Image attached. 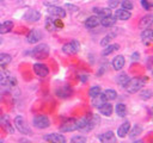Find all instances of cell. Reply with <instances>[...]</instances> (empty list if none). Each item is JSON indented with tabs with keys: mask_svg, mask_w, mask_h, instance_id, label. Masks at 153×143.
<instances>
[{
	"mask_svg": "<svg viewBox=\"0 0 153 143\" xmlns=\"http://www.w3.org/2000/svg\"><path fill=\"white\" fill-rule=\"evenodd\" d=\"M114 17H115L116 19H118V20H128V19L131 17V14H130L129 11L121 8V10H116V11H115V15H114Z\"/></svg>",
	"mask_w": 153,
	"mask_h": 143,
	"instance_id": "23",
	"label": "cell"
},
{
	"mask_svg": "<svg viewBox=\"0 0 153 143\" xmlns=\"http://www.w3.org/2000/svg\"><path fill=\"white\" fill-rule=\"evenodd\" d=\"M32 125L37 129H47L49 125H50V120L47 116L44 114H38V116H35L33 119H32Z\"/></svg>",
	"mask_w": 153,
	"mask_h": 143,
	"instance_id": "7",
	"label": "cell"
},
{
	"mask_svg": "<svg viewBox=\"0 0 153 143\" xmlns=\"http://www.w3.org/2000/svg\"><path fill=\"white\" fill-rule=\"evenodd\" d=\"M31 56L33 58H37V60H44L48 57L49 55V46L48 44H44V43H41L38 45H36L32 50H31Z\"/></svg>",
	"mask_w": 153,
	"mask_h": 143,
	"instance_id": "3",
	"label": "cell"
},
{
	"mask_svg": "<svg viewBox=\"0 0 153 143\" xmlns=\"http://www.w3.org/2000/svg\"><path fill=\"white\" fill-rule=\"evenodd\" d=\"M45 26H47V29H48L49 31H54V30H56V29H57V26H56V23H55L53 19H50V18H47V21H45Z\"/></svg>",
	"mask_w": 153,
	"mask_h": 143,
	"instance_id": "37",
	"label": "cell"
},
{
	"mask_svg": "<svg viewBox=\"0 0 153 143\" xmlns=\"http://www.w3.org/2000/svg\"><path fill=\"white\" fill-rule=\"evenodd\" d=\"M24 19L26 21H38L41 19V13L37 11V10H27L25 13H24Z\"/></svg>",
	"mask_w": 153,
	"mask_h": 143,
	"instance_id": "13",
	"label": "cell"
},
{
	"mask_svg": "<svg viewBox=\"0 0 153 143\" xmlns=\"http://www.w3.org/2000/svg\"><path fill=\"white\" fill-rule=\"evenodd\" d=\"M86 141H87L86 137L81 136V135H76L71 138V143H86Z\"/></svg>",
	"mask_w": 153,
	"mask_h": 143,
	"instance_id": "36",
	"label": "cell"
},
{
	"mask_svg": "<svg viewBox=\"0 0 153 143\" xmlns=\"http://www.w3.org/2000/svg\"><path fill=\"white\" fill-rule=\"evenodd\" d=\"M0 44H1V39H0Z\"/></svg>",
	"mask_w": 153,
	"mask_h": 143,
	"instance_id": "46",
	"label": "cell"
},
{
	"mask_svg": "<svg viewBox=\"0 0 153 143\" xmlns=\"http://www.w3.org/2000/svg\"><path fill=\"white\" fill-rule=\"evenodd\" d=\"M17 83V80L16 77L8 72V70H0V85L1 86H8V87H12V86H16Z\"/></svg>",
	"mask_w": 153,
	"mask_h": 143,
	"instance_id": "5",
	"label": "cell"
},
{
	"mask_svg": "<svg viewBox=\"0 0 153 143\" xmlns=\"http://www.w3.org/2000/svg\"><path fill=\"white\" fill-rule=\"evenodd\" d=\"M116 18L114 15H108V17H103V18H99V24L104 27H111L115 25L116 23Z\"/></svg>",
	"mask_w": 153,
	"mask_h": 143,
	"instance_id": "21",
	"label": "cell"
},
{
	"mask_svg": "<svg viewBox=\"0 0 153 143\" xmlns=\"http://www.w3.org/2000/svg\"><path fill=\"white\" fill-rule=\"evenodd\" d=\"M0 124H1V126H2V128H4L8 133H13V132H14V128L12 126V124H11V122H10L8 116L4 114V116L0 118Z\"/></svg>",
	"mask_w": 153,
	"mask_h": 143,
	"instance_id": "18",
	"label": "cell"
},
{
	"mask_svg": "<svg viewBox=\"0 0 153 143\" xmlns=\"http://www.w3.org/2000/svg\"><path fill=\"white\" fill-rule=\"evenodd\" d=\"M33 72L37 76L39 77H45L48 74H49V69L45 64L43 63H35L33 64Z\"/></svg>",
	"mask_w": 153,
	"mask_h": 143,
	"instance_id": "12",
	"label": "cell"
},
{
	"mask_svg": "<svg viewBox=\"0 0 153 143\" xmlns=\"http://www.w3.org/2000/svg\"><path fill=\"white\" fill-rule=\"evenodd\" d=\"M13 29V21L12 20H5L2 23H0V33L5 35L8 33L10 31H12Z\"/></svg>",
	"mask_w": 153,
	"mask_h": 143,
	"instance_id": "25",
	"label": "cell"
},
{
	"mask_svg": "<svg viewBox=\"0 0 153 143\" xmlns=\"http://www.w3.org/2000/svg\"><path fill=\"white\" fill-rule=\"evenodd\" d=\"M14 126H16V129H17L20 133H23V135H31V133H32V131H31L29 124L26 123V120H25L22 116H17V117L14 118Z\"/></svg>",
	"mask_w": 153,
	"mask_h": 143,
	"instance_id": "4",
	"label": "cell"
},
{
	"mask_svg": "<svg viewBox=\"0 0 153 143\" xmlns=\"http://www.w3.org/2000/svg\"><path fill=\"white\" fill-rule=\"evenodd\" d=\"M103 93H104V95H105V98H106L108 101H110V100H115V99L117 98V93H116L115 89L109 88V89H105Z\"/></svg>",
	"mask_w": 153,
	"mask_h": 143,
	"instance_id": "33",
	"label": "cell"
},
{
	"mask_svg": "<svg viewBox=\"0 0 153 143\" xmlns=\"http://www.w3.org/2000/svg\"><path fill=\"white\" fill-rule=\"evenodd\" d=\"M152 73H153V70H152Z\"/></svg>",
	"mask_w": 153,
	"mask_h": 143,
	"instance_id": "47",
	"label": "cell"
},
{
	"mask_svg": "<svg viewBox=\"0 0 153 143\" xmlns=\"http://www.w3.org/2000/svg\"><path fill=\"white\" fill-rule=\"evenodd\" d=\"M129 130H130V123H129L128 120H126L124 123H122V124L118 126V129H117V136H118L120 138H124V137L128 135Z\"/></svg>",
	"mask_w": 153,
	"mask_h": 143,
	"instance_id": "16",
	"label": "cell"
},
{
	"mask_svg": "<svg viewBox=\"0 0 153 143\" xmlns=\"http://www.w3.org/2000/svg\"><path fill=\"white\" fill-rule=\"evenodd\" d=\"M42 38V32L39 30H36V29H32L31 31H29V33L26 35V42L29 44H35V43H38Z\"/></svg>",
	"mask_w": 153,
	"mask_h": 143,
	"instance_id": "11",
	"label": "cell"
},
{
	"mask_svg": "<svg viewBox=\"0 0 153 143\" xmlns=\"http://www.w3.org/2000/svg\"><path fill=\"white\" fill-rule=\"evenodd\" d=\"M153 24V14H146L143 15L140 21H139V27L145 30V29H148L151 25Z\"/></svg>",
	"mask_w": 153,
	"mask_h": 143,
	"instance_id": "15",
	"label": "cell"
},
{
	"mask_svg": "<svg viewBox=\"0 0 153 143\" xmlns=\"http://www.w3.org/2000/svg\"><path fill=\"white\" fill-rule=\"evenodd\" d=\"M124 63H126V60H124V57H123L122 55L115 56V58H114L112 62H111L112 68H114L115 70H121V69L124 67Z\"/></svg>",
	"mask_w": 153,
	"mask_h": 143,
	"instance_id": "20",
	"label": "cell"
},
{
	"mask_svg": "<svg viewBox=\"0 0 153 143\" xmlns=\"http://www.w3.org/2000/svg\"><path fill=\"white\" fill-rule=\"evenodd\" d=\"M0 143H2V142H0Z\"/></svg>",
	"mask_w": 153,
	"mask_h": 143,
	"instance_id": "48",
	"label": "cell"
},
{
	"mask_svg": "<svg viewBox=\"0 0 153 143\" xmlns=\"http://www.w3.org/2000/svg\"><path fill=\"white\" fill-rule=\"evenodd\" d=\"M142 126L140 125V124H134V126L133 128H130V130H129V136L131 137V138H134V137H137L140 133H142Z\"/></svg>",
	"mask_w": 153,
	"mask_h": 143,
	"instance_id": "30",
	"label": "cell"
},
{
	"mask_svg": "<svg viewBox=\"0 0 153 143\" xmlns=\"http://www.w3.org/2000/svg\"><path fill=\"white\" fill-rule=\"evenodd\" d=\"M139 58H140V54H139V52L131 54V60H133V61H137Z\"/></svg>",
	"mask_w": 153,
	"mask_h": 143,
	"instance_id": "43",
	"label": "cell"
},
{
	"mask_svg": "<svg viewBox=\"0 0 153 143\" xmlns=\"http://www.w3.org/2000/svg\"><path fill=\"white\" fill-rule=\"evenodd\" d=\"M141 5L145 10H149V7H151V5L148 4V0H141Z\"/></svg>",
	"mask_w": 153,
	"mask_h": 143,
	"instance_id": "42",
	"label": "cell"
},
{
	"mask_svg": "<svg viewBox=\"0 0 153 143\" xmlns=\"http://www.w3.org/2000/svg\"><path fill=\"white\" fill-rule=\"evenodd\" d=\"M98 25H99V17L97 15H91L85 20V26L87 29H94Z\"/></svg>",
	"mask_w": 153,
	"mask_h": 143,
	"instance_id": "24",
	"label": "cell"
},
{
	"mask_svg": "<svg viewBox=\"0 0 153 143\" xmlns=\"http://www.w3.org/2000/svg\"><path fill=\"white\" fill-rule=\"evenodd\" d=\"M121 5H122V8H123V10H127V11L133 10V2H131L130 0H123V1L121 2Z\"/></svg>",
	"mask_w": 153,
	"mask_h": 143,
	"instance_id": "39",
	"label": "cell"
},
{
	"mask_svg": "<svg viewBox=\"0 0 153 143\" xmlns=\"http://www.w3.org/2000/svg\"><path fill=\"white\" fill-rule=\"evenodd\" d=\"M66 8H68L69 11H72V12H76L79 8L76 7V6H74V5H71V4H66V6H65Z\"/></svg>",
	"mask_w": 153,
	"mask_h": 143,
	"instance_id": "40",
	"label": "cell"
},
{
	"mask_svg": "<svg viewBox=\"0 0 153 143\" xmlns=\"http://www.w3.org/2000/svg\"><path fill=\"white\" fill-rule=\"evenodd\" d=\"M93 13H94L97 17L103 18V17L111 15V10H110V8H105V7H94V8H93Z\"/></svg>",
	"mask_w": 153,
	"mask_h": 143,
	"instance_id": "26",
	"label": "cell"
},
{
	"mask_svg": "<svg viewBox=\"0 0 153 143\" xmlns=\"http://www.w3.org/2000/svg\"><path fill=\"white\" fill-rule=\"evenodd\" d=\"M120 49V45L116 43V44H108L106 46H104L103 51H102V56H109L110 54H112L114 51L118 50Z\"/></svg>",
	"mask_w": 153,
	"mask_h": 143,
	"instance_id": "28",
	"label": "cell"
},
{
	"mask_svg": "<svg viewBox=\"0 0 153 143\" xmlns=\"http://www.w3.org/2000/svg\"><path fill=\"white\" fill-rule=\"evenodd\" d=\"M79 50H80V43L75 39L63 44V46H62V51L66 55H75L76 52H79Z\"/></svg>",
	"mask_w": 153,
	"mask_h": 143,
	"instance_id": "6",
	"label": "cell"
},
{
	"mask_svg": "<svg viewBox=\"0 0 153 143\" xmlns=\"http://www.w3.org/2000/svg\"><path fill=\"white\" fill-rule=\"evenodd\" d=\"M108 100H106V98H105V95H104V93H99V94H97L96 97H93L92 98V106L93 107H96V108H99L102 105H104L105 102H106Z\"/></svg>",
	"mask_w": 153,
	"mask_h": 143,
	"instance_id": "17",
	"label": "cell"
},
{
	"mask_svg": "<svg viewBox=\"0 0 153 143\" xmlns=\"http://www.w3.org/2000/svg\"><path fill=\"white\" fill-rule=\"evenodd\" d=\"M72 94V89L68 86H62L61 88L56 89V95L60 98H68Z\"/></svg>",
	"mask_w": 153,
	"mask_h": 143,
	"instance_id": "27",
	"label": "cell"
},
{
	"mask_svg": "<svg viewBox=\"0 0 153 143\" xmlns=\"http://www.w3.org/2000/svg\"><path fill=\"white\" fill-rule=\"evenodd\" d=\"M100 143H117V138L114 131H106L98 136Z\"/></svg>",
	"mask_w": 153,
	"mask_h": 143,
	"instance_id": "10",
	"label": "cell"
},
{
	"mask_svg": "<svg viewBox=\"0 0 153 143\" xmlns=\"http://www.w3.org/2000/svg\"><path fill=\"white\" fill-rule=\"evenodd\" d=\"M98 123H99V117L97 114L81 118L80 120H78V130L81 132H90Z\"/></svg>",
	"mask_w": 153,
	"mask_h": 143,
	"instance_id": "1",
	"label": "cell"
},
{
	"mask_svg": "<svg viewBox=\"0 0 153 143\" xmlns=\"http://www.w3.org/2000/svg\"><path fill=\"white\" fill-rule=\"evenodd\" d=\"M118 4H120L118 0H110V1H109V7H110V8H114V7H116Z\"/></svg>",
	"mask_w": 153,
	"mask_h": 143,
	"instance_id": "41",
	"label": "cell"
},
{
	"mask_svg": "<svg viewBox=\"0 0 153 143\" xmlns=\"http://www.w3.org/2000/svg\"><path fill=\"white\" fill-rule=\"evenodd\" d=\"M43 138H44V141H47V142H49V143H66V142H67L63 135L56 133V132L44 135Z\"/></svg>",
	"mask_w": 153,
	"mask_h": 143,
	"instance_id": "9",
	"label": "cell"
},
{
	"mask_svg": "<svg viewBox=\"0 0 153 143\" xmlns=\"http://www.w3.org/2000/svg\"><path fill=\"white\" fill-rule=\"evenodd\" d=\"M81 80H82V81H86V80H87V76H86V75H82Z\"/></svg>",
	"mask_w": 153,
	"mask_h": 143,
	"instance_id": "44",
	"label": "cell"
},
{
	"mask_svg": "<svg viewBox=\"0 0 153 143\" xmlns=\"http://www.w3.org/2000/svg\"><path fill=\"white\" fill-rule=\"evenodd\" d=\"M141 41L143 44H149L151 42H153V30L151 29H145L141 32Z\"/></svg>",
	"mask_w": 153,
	"mask_h": 143,
	"instance_id": "19",
	"label": "cell"
},
{
	"mask_svg": "<svg viewBox=\"0 0 153 143\" xmlns=\"http://www.w3.org/2000/svg\"><path fill=\"white\" fill-rule=\"evenodd\" d=\"M98 111H99L100 114H103V116H105V117H110V116L112 114L114 107H112V105H111L110 102L106 101L104 105H102V106L98 108Z\"/></svg>",
	"mask_w": 153,
	"mask_h": 143,
	"instance_id": "22",
	"label": "cell"
},
{
	"mask_svg": "<svg viewBox=\"0 0 153 143\" xmlns=\"http://www.w3.org/2000/svg\"><path fill=\"white\" fill-rule=\"evenodd\" d=\"M152 97H153V92L151 89H142L140 92V99H142V100H148Z\"/></svg>",
	"mask_w": 153,
	"mask_h": 143,
	"instance_id": "34",
	"label": "cell"
},
{
	"mask_svg": "<svg viewBox=\"0 0 153 143\" xmlns=\"http://www.w3.org/2000/svg\"><path fill=\"white\" fill-rule=\"evenodd\" d=\"M133 143H145L143 141H135V142H133Z\"/></svg>",
	"mask_w": 153,
	"mask_h": 143,
	"instance_id": "45",
	"label": "cell"
},
{
	"mask_svg": "<svg viewBox=\"0 0 153 143\" xmlns=\"http://www.w3.org/2000/svg\"><path fill=\"white\" fill-rule=\"evenodd\" d=\"M114 37H115V33H108V35H106V36L100 41V45H102V46H106Z\"/></svg>",
	"mask_w": 153,
	"mask_h": 143,
	"instance_id": "38",
	"label": "cell"
},
{
	"mask_svg": "<svg viewBox=\"0 0 153 143\" xmlns=\"http://www.w3.org/2000/svg\"><path fill=\"white\" fill-rule=\"evenodd\" d=\"M115 111H116V114L118 117H126V114H127V107L122 102H120L115 106Z\"/></svg>",
	"mask_w": 153,
	"mask_h": 143,
	"instance_id": "31",
	"label": "cell"
},
{
	"mask_svg": "<svg viewBox=\"0 0 153 143\" xmlns=\"http://www.w3.org/2000/svg\"><path fill=\"white\" fill-rule=\"evenodd\" d=\"M145 86V80L141 77H134V79H129V81L127 82V85L124 86L126 91L130 94H134L139 91L142 89V87Z\"/></svg>",
	"mask_w": 153,
	"mask_h": 143,
	"instance_id": "2",
	"label": "cell"
},
{
	"mask_svg": "<svg viewBox=\"0 0 153 143\" xmlns=\"http://www.w3.org/2000/svg\"><path fill=\"white\" fill-rule=\"evenodd\" d=\"M128 81H129V76H128L127 73H120V74L116 76V82H117L120 86H122V87H124Z\"/></svg>",
	"mask_w": 153,
	"mask_h": 143,
	"instance_id": "29",
	"label": "cell"
},
{
	"mask_svg": "<svg viewBox=\"0 0 153 143\" xmlns=\"http://www.w3.org/2000/svg\"><path fill=\"white\" fill-rule=\"evenodd\" d=\"M11 61H12V57H11L10 54H6V52H1L0 54V67L7 66Z\"/></svg>",
	"mask_w": 153,
	"mask_h": 143,
	"instance_id": "32",
	"label": "cell"
},
{
	"mask_svg": "<svg viewBox=\"0 0 153 143\" xmlns=\"http://www.w3.org/2000/svg\"><path fill=\"white\" fill-rule=\"evenodd\" d=\"M100 92H102V88H100V86L96 85V86H92V87L88 89V95H90L91 98H93V97H96L97 94H99Z\"/></svg>",
	"mask_w": 153,
	"mask_h": 143,
	"instance_id": "35",
	"label": "cell"
},
{
	"mask_svg": "<svg viewBox=\"0 0 153 143\" xmlns=\"http://www.w3.org/2000/svg\"><path fill=\"white\" fill-rule=\"evenodd\" d=\"M48 12L56 18H65L66 17V11L60 6H51L50 5V6H48Z\"/></svg>",
	"mask_w": 153,
	"mask_h": 143,
	"instance_id": "14",
	"label": "cell"
},
{
	"mask_svg": "<svg viewBox=\"0 0 153 143\" xmlns=\"http://www.w3.org/2000/svg\"><path fill=\"white\" fill-rule=\"evenodd\" d=\"M60 131L61 132H72L78 130V120L74 118H69L67 120H65L61 125H60Z\"/></svg>",
	"mask_w": 153,
	"mask_h": 143,
	"instance_id": "8",
	"label": "cell"
}]
</instances>
